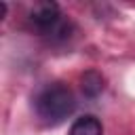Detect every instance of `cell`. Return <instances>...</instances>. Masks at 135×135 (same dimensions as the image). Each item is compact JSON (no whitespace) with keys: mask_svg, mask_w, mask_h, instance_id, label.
Masks as SVG:
<instances>
[{"mask_svg":"<svg viewBox=\"0 0 135 135\" xmlns=\"http://www.w3.org/2000/svg\"><path fill=\"white\" fill-rule=\"evenodd\" d=\"M34 108L44 124L55 127L72 116V112L76 110V99L68 84L51 82L38 91V95L34 97Z\"/></svg>","mask_w":135,"mask_h":135,"instance_id":"1","label":"cell"},{"mask_svg":"<svg viewBox=\"0 0 135 135\" xmlns=\"http://www.w3.org/2000/svg\"><path fill=\"white\" fill-rule=\"evenodd\" d=\"M63 15L59 13V4H55V2H51V0H46V2H36L34 6H32V11H30V19L46 34L59 19H61Z\"/></svg>","mask_w":135,"mask_h":135,"instance_id":"2","label":"cell"},{"mask_svg":"<svg viewBox=\"0 0 135 135\" xmlns=\"http://www.w3.org/2000/svg\"><path fill=\"white\" fill-rule=\"evenodd\" d=\"M68 135H103V127H101L99 118L84 114V116H80L72 122Z\"/></svg>","mask_w":135,"mask_h":135,"instance_id":"3","label":"cell"},{"mask_svg":"<svg viewBox=\"0 0 135 135\" xmlns=\"http://www.w3.org/2000/svg\"><path fill=\"white\" fill-rule=\"evenodd\" d=\"M103 76L97 72V70H89V72H84L82 74V78H80V89H82V93H84V97H91V99H95L101 91H103Z\"/></svg>","mask_w":135,"mask_h":135,"instance_id":"4","label":"cell"}]
</instances>
